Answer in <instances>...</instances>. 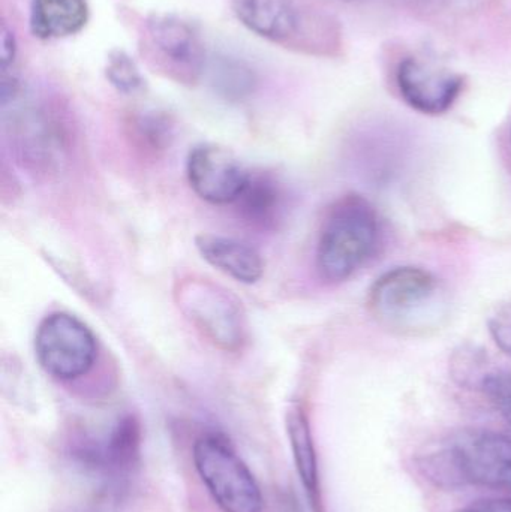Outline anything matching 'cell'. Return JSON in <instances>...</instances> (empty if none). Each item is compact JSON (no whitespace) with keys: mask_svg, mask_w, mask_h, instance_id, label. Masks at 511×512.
Returning a JSON list of instances; mask_svg holds the SVG:
<instances>
[{"mask_svg":"<svg viewBox=\"0 0 511 512\" xmlns=\"http://www.w3.org/2000/svg\"><path fill=\"white\" fill-rule=\"evenodd\" d=\"M249 174L237 156L219 144H198L186 161V177L192 191L215 206L236 203Z\"/></svg>","mask_w":511,"mask_h":512,"instance_id":"8","label":"cell"},{"mask_svg":"<svg viewBox=\"0 0 511 512\" xmlns=\"http://www.w3.org/2000/svg\"><path fill=\"white\" fill-rule=\"evenodd\" d=\"M422 468L447 489L477 486L511 495V438L488 429L458 430L426 454Z\"/></svg>","mask_w":511,"mask_h":512,"instance_id":"1","label":"cell"},{"mask_svg":"<svg viewBox=\"0 0 511 512\" xmlns=\"http://www.w3.org/2000/svg\"><path fill=\"white\" fill-rule=\"evenodd\" d=\"M396 84L408 107L426 116H441L458 101L465 77L419 57H405L396 71Z\"/></svg>","mask_w":511,"mask_h":512,"instance_id":"9","label":"cell"},{"mask_svg":"<svg viewBox=\"0 0 511 512\" xmlns=\"http://www.w3.org/2000/svg\"><path fill=\"white\" fill-rule=\"evenodd\" d=\"M195 246L201 258L237 282L252 285L264 274V261L252 246L218 234H200Z\"/></svg>","mask_w":511,"mask_h":512,"instance_id":"11","label":"cell"},{"mask_svg":"<svg viewBox=\"0 0 511 512\" xmlns=\"http://www.w3.org/2000/svg\"><path fill=\"white\" fill-rule=\"evenodd\" d=\"M212 83L222 96L243 99L254 90L255 75L239 60L221 59L212 72Z\"/></svg>","mask_w":511,"mask_h":512,"instance_id":"16","label":"cell"},{"mask_svg":"<svg viewBox=\"0 0 511 512\" xmlns=\"http://www.w3.org/2000/svg\"><path fill=\"white\" fill-rule=\"evenodd\" d=\"M141 439L140 420L132 414L123 415L111 429L104 448L93 459L111 474H129L140 462Z\"/></svg>","mask_w":511,"mask_h":512,"instance_id":"14","label":"cell"},{"mask_svg":"<svg viewBox=\"0 0 511 512\" xmlns=\"http://www.w3.org/2000/svg\"><path fill=\"white\" fill-rule=\"evenodd\" d=\"M131 128L132 137L147 152H161L165 147L170 146L173 123L165 114L158 111L140 114L134 117Z\"/></svg>","mask_w":511,"mask_h":512,"instance_id":"17","label":"cell"},{"mask_svg":"<svg viewBox=\"0 0 511 512\" xmlns=\"http://www.w3.org/2000/svg\"><path fill=\"white\" fill-rule=\"evenodd\" d=\"M488 327L498 348L511 357V303L495 310L489 318Z\"/></svg>","mask_w":511,"mask_h":512,"instance_id":"20","label":"cell"},{"mask_svg":"<svg viewBox=\"0 0 511 512\" xmlns=\"http://www.w3.org/2000/svg\"><path fill=\"white\" fill-rule=\"evenodd\" d=\"M138 50L155 74L176 84L192 87L206 74L203 36L195 24L180 15H147L138 32Z\"/></svg>","mask_w":511,"mask_h":512,"instance_id":"4","label":"cell"},{"mask_svg":"<svg viewBox=\"0 0 511 512\" xmlns=\"http://www.w3.org/2000/svg\"><path fill=\"white\" fill-rule=\"evenodd\" d=\"M35 354L45 373L60 381H74L92 369L98 343L93 331L77 316L54 312L36 328Z\"/></svg>","mask_w":511,"mask_h":512,"instance_id":"7","label":"cell"},{"mask_svg":"<svg viewBox=\"0 0 511 512\" xmlns=\"http://www.w3.org/2000/svg\"><path fill=\"white\" fill-rule=\"evenodd\" d=\"M438 292V280L426 268L395 267L381 274L369 289V306L386 319H402L428 304Z\"/></svg>","mask_w":511,"mask_h":512,"instance_id":"10","label":"cell"},{"mask_svg":"<svg viewBox=\"0 0 511 512\" xmlns=\"http://www.w3.org/2000/svg\"><path fill=\"white\" fill-rule=\"evenodd\" d=\"M87 0H32L30 32L41 41L77 35L89 21Z\"/></svg>","mask_w":511,"mask_h":512,"instance_id":"13","label":"cell"},{"mask_svg":"<svg viewBox=\"0 0 511 512\" xmlns=\"http://www.w3.org/2000/svg\"><path fill=\"white\" fill-rule=\"evenodd\" d=\"M287 433L293 451L297 474L309 499L318 504L320 477H318L317 451L312 438L311 424L302 406H291L287 412Z\"/></svg>","mask_w":511,"mask_h":512,"instance_id":"15","label":"cell"},{"mask_svg":"<svg viewBox=\"0 0 511 512\" xmlns=\"http://www.w3.org/2000/svg\"><path fill=\"white\" fill-rule=\"evenodd\" d=\"M192 459L201 481L222 511L263 512L264 499L254 474L224 435H201L195 441Z\"/></svg>","mask_w":511,"mask_h":512,"instance_id":"6","label":"cell"},{"mask_svg":"<svg viewBox=\"0 0 511 512\" xmlns=\"http://www.w3.org/2000/svg\"><path fill=\"white\" fill-rule=\"evenodd\" d=\"M174 298L207 342L224 352L242 351L248 319L236 295L206 277L189 276L177 282Z\"/></svg>","mask_w":511,"mask_h":512,"instance_id":"5","label":"cell"},{"mask_svg":"<svg viewBox=\"0 0 511 512\" xmlns=\"http://www.w3.org/2000/svg\"><path fill=\"white\" fill-rule=\"evenodd\" d=\"M456 512H511V498L485 499Z\"/></svg>","mask_w":511,"mask_h":512,"instance_id":"21","label":"cell"},{"mask_svg":"<svg viewBox=\"0 0 511 512\" xmlns=\"http://www.w3.org/2000/svg\"><path fill=\"white\" fill-rule=\"evenodd\" d=\"M380 242V216L371 201L359 194L338 198L321 224L318 274L329 283L345 282L374 258Z\"/></svg>","mask_w":511,"mask_h":512,"instance_id":"2","label":"cell"},{"mask_svg":"<svg viewBox=\"0 0 511 512\" xmlns=\"http://www.w3.org/2000/svg\"><path fill=\"white\" fill-rule=\"evenodd\" d=\"M234 206L240 218L251 227L261 231L278 230L285 213L284 189L270 174H249L248 183Z\"/></svg>","mask_w":511,"mask_h":512,"instance_id":"12","label":"cell"},{"mask_svg":"<svg viewBox=\"0 0 511 512\" xmlns=\"http://www.w3.org/2000/svg\"><path fill=\"white\" fill-rule=\"evenodd\" d=\"M237 20L254 35L309 54H326L338 44L333 23L296 0H231Z\"/></svg>","mask_w":511,"mask_h":512,"instance_id":"3","label":"cell"},{"mask_svg":"<svg viewBox=\"0 0 511 512\" xmlns=\"http://www.w3.org/2000/svg\"><path fill=\"white\" fill-rule=\"evenodd\" d=\"M105 77L108 83L123 95H135L143 92L146 87V81L137 63L123 50H113L108 54Z\"/></svg>","mask_w":511,"mask_h":512,"instance_id":"18","label":"cell"},{"mask_svg":"<svg viewBox=\"0 0 511 512\" xmlns=\"http://www.w3.org/2000/svg\"><path fill=\"white\" fill-rule=\"evenodd\" d=\"M482 390L511 426V372L489 373L483 378Z\"/></svg>","mask_w":511,"mask_h":512,"instance_id":"19","label":"cell"}]
</instances>
